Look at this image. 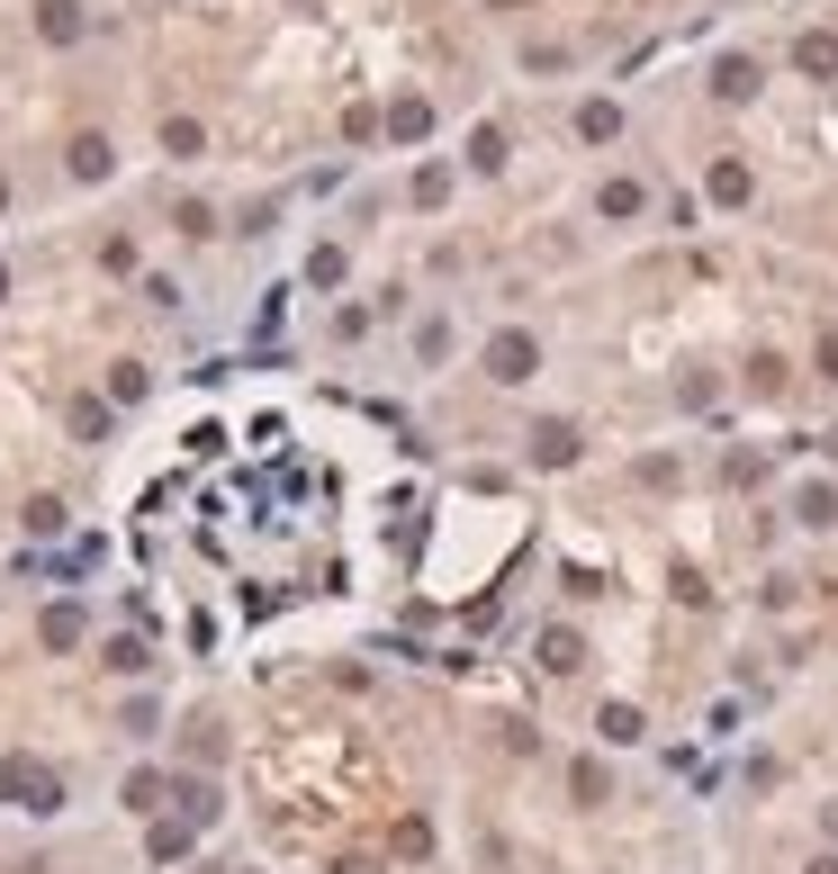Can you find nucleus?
Returning a JSON list of instances; mask_svg holds the SVG:
<instances>
[{
	"label": "nucleus",
	"instance_id": "nucleus-2",
	"mask_svg": "<svg viewBox=\"0 0 838 874\" xmlns=\"http://www.w3.org/2000/svg\"><path fill=\"white\" fill-rule=\"evenodd\" d=\"M713 91H722V100H748V91H757V63H748V54H730V63H722V82H713Z\"/></svg>",
	"mask_w": 838,
	"mask_h": 874
},
{
	"label": "nucleus",
	"instance_id": "nucleus-3",
	"mask_svg": "<svg viewBox=\"0 0 838 874\" xmlns=\"http://www.w3.org/2000/svg\"><path fill=\"white\" fill-rule=\"evenodd\" d=\"M469 163H478V172L505 163V136H497V126H478V136H469Z\"/></svg>",
	"mask_w": 838,
	"mask_h": 874
},
{
	"label": "nucleus",
	"instance_id": "nucleus-1",
	"mask_svg": "<svg viewBox=\"0 0 838 874\" xmlns=\"http://www.w3.org/2000/svg\"><path fill=\"white\" fill-rule=\"evenodd\" d=\"M532 361H541V352L523 343V333H505V343L487 352V379H532Z\"/></svg>",
	"mask_w": 838,
	"mask_h": 874
},
{
	"label": "nucleus",
	"instance_id": "nucleus-4",
	"mask_svg": "<svg viewBox=\"0 0 838 874\" xmlns=\"http://www.w3.org/2000/svg\"><path fill=\"white\" fill-rule=\"evenodd\" d=\"M532 442H541V460H578V433H569V424H541Z\"/></svg>",
	"mask_w": 838,
	"mask_h": 874
},
{
	"label": "nucleus",
	"instance_id": "nucleus-6",
	"mask_svg": "<svg viewBox=\"0 0 838 874\" xmlns=\"http://www.w3.org/2000/svg\"><path fill=\"white\" fill-rule=\"evenodd\" d=\"M803 73H838V45L829 37H803Z\"/></svg>",
	"mask_w": 838,
	"mask_h": 874
},
{
	"label": "nucleus",
	"instance_id": "nucleus-5",
	"mask_svg": "<svg viewBox=\"0 0 838 874\" xmlns=\"http://www.w3.org/2000/svg\"><path fill=\"white\" fill-rule=\"evenodd\" d=\"M73 172H82V181H100V172H109V145H100V136H82V145H73Z\"/></svg>",
	"mask_w": 838,
	"mask_h": 874
},
{
	"label": "nucleus",
	"instance_id": "nucleus-7",
	"mask_svg": "<svg viewBox=\"0 0 838 874\" xmlns=\"http://www.w3.org/2000/svg\"><path fill=\"white\" fill-rule=\"evenodd\" d=\"M811 874H838V856H820V865H811Z\"/></svg>",
	"mask_w": 838,
	"mask_h": 874
}]
</instances>
